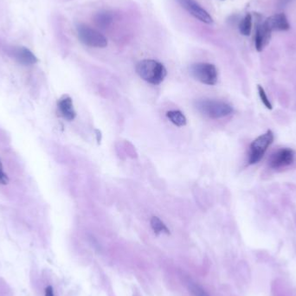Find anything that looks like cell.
Wrapping results in <instances>:
<instances>
[{
  "mask_svg": "<svg viewBox=\"0 0 296 296\" xmlns=\"http://www.w3.org/2000/svg\"><path fill=\"white\" fill-rule=\"evenodd\" d=\"M135 69L140 77L153 85H159L162 83L167 74L165 66L161 62L152 59L139 61Z\"/></svg>",
  "mask_w": 296,
  "mask_h": 296,
  "instance_id": "1",
  "label": "cell"
},
{
  "mask_svg": "<svg viewBox=\"0 0 296 296\" xmlns=\"http://www.w3.org/2000/svg\"><path fill=\"white\" fill-rule=\"evenodd\" d=\"M197 109L204 116L211 119H220L231 115L233 109L226 102L204 99L197 102Z\"/></svg>",
  "mask_w": 296,
  "mask_h": 296,
  "instance_id": "2",
  "label": "cell"
},
{
  "mask_svg": "<svg viewBox=\"0 0 296 296\" xmlns=\"http://www.w3.org/2000/svg\"><path fill=\"white\" fill-rule=\"evenodd\" d=\"M274 141V134L272 131L268 130L265 134H262L253 141L249 147V164L254 165L261 161L264 158L267 148Z\"/></svg>",
  "mask_w": 296,
  "mask_h": 296,
  "instance_id": "3",
  "label": "cell"
},
{
  "mask_svg": "<svg viewBox=\"0 0 296 296\" xmlns=\"http://www.w3.org/2000/svg\"><path fill=\"white\" fill-rule=\"evenodd\" d=\"M77 36L80 41L86 46L92 48H105L108 40L101 33L86 25H79L76 27Z\"/></svg>",
  "mask_w": 296,
  "mask_h": 296,
  "instance_id": "4",
  "label": "cell"
},
{
  "mask_svg": "<svg viewBox=\"0 0 296 296\" xmlns=\"http://www.w3.org/2000/svg\"><path fill=\"white\" fill-rule=\"evenodd\" d=\"M190 71L192 76L200 83L212 86L217 83L218 73L213 64L207 62H198L191 66Z\"/></svg>",
  "mask_w": 296,
  "mask_h": 296,
  "instance_id": "5",
  "label": "cell"
},
{
  "mask_svg": "<svg viewBox=\"0 0 296 296\" xmlns=\"http://www.w3.org/2000/svg\"><path fill=\"white\" fill-rule=\"evenodd\" d=\"M296 154L290 148H280L268 159V166L274 170H279L292 165Z\"/></svg>",
  "mask_w": 296,
  "mask_h": 296,
  "instance_id": "6",
  "label": "cell"
},
{
  "mask_svg": "<svg viewBox=\"0 0 296 296\" xmlns=\"http://www.w3.org/2000/svg\"><path fill=\"white\" fill-rule=\"evenodd\" d=\"M177 1L185 11H188L194 18L199 19V21L208 25L213 22L210 15L204 8L201 7V5L198 2H196L195 0H177Z\"/></svg>",
  "mask_w": 296,
  "mask_h": 296,
  "instance_id": "7",
  "label": "cell"
},
{
  "mask_svg": "<svg viewBox=\"0 0 296 296\" xmlns=\"http://www.w3.org/2000/svg\"><path fill=\"white\" fill-rule=\"evenodd\" d=\"M58 110L61 116L67 120H73L76 118V111L74 109L72 99L69 95H62L58 102Z\"/></svg>",
  "mask_w": 296,
  "mask_h": 296,
  "instance_id": "8",
  "label": "cell"
},
{
  "mask_svg": "<svg viewBox=\"0 0 296 296\" xmlns=\"http://www.w3.org/2000/svg\"><path fill=\"white\" fill-rule=\"evenodd\" d=\"M264 25L270 30L271 32L274 30H287L290 27L285 15L282 13L274 15L267 18Z\"/></svg>",
  "mask_w": 296,
  "mask_h": 296,
  "instance_id": "9",
  "label": "cell"
},
{
  "mask_svg": "<svg viewBox=\"0 0 296 296\" xmlns=\"http://www.w3.org/2000/svg\"><path fill=\"white\" fill-rule=\"evenodd\" d=\"M14 57L18 62L23 65H33L37 62V58L29 49L26 47H18L15 49Z\"/></svg>",
  "mask_w": 296,
  "mask_h": 296,
  "instance_id": "10",
  "label": "cell"
},
{
  "mask_svg": "<svg viewBox=\"0 0 296 296\" xmlns=\"http://www.w3.org/2000/svg\"><path fill=\"white\" fill-rule=\"evenodd\" d=\"M271 33L270 30L264 24L257 27V34L255 37V44L257 51H262L267 46L270 40Z\"/></svg>",
  "mask_w": 296,
  "mask_h": 296,
  "instance_id": "11",
  "label": "cell"
},
{
  "mask_svg": "<svg viewBox=\"0 0 296 296\" xmlns=\"http://www.w3.org/2000/svg\"><path fill=\"white\" fill-rule=\"evenodd\" d=\"M167 118L170 119L174 125L178 126H183L186 125V118L183 115V113L178 110H173L166 113Z\"/></svg>",
  "mask_w": 296,
  "mask_h": 296,
  "instance_id": "12",
  "label": "cell"
},
{
  "mask_svg": "<svg viewBox=\"0 0 296 296\" xmlns=\"http://www.w3.org/2000/svg\"><path fill=\"white\" fill-rule=\"evenodd\" d=\"M113 21V16L111 13L104 11V12H100L95 15L94 17V22L100 26L101 28H106L110 26V24Z\"/></svg>",
  "mask_w": 296,
  "mask_h": 296,
  "instance_id": "13",
  "label": "cell"
},
{
  "mask_svg": "<svg viewBox=\"0 0 296 296\" xmlns=\"http://www.w3.org/2000/svg\"><path fill=\"white\" fill-rule=\"evenodd\" d=\"M151 226L156 235H159L160 233L170 234V231L168 230V228L166 227V224H164L159 217H152L151 219Z\"/></svg>",
  "mask_w": 296,
  "mask_h": 296,
  "instance_id": "14",
  "label": "cell"
},
{
  "mask_svg": "<svg viewBox=\"0 0 296 296\" xmlns=\"http://www.w3.org/2000/svg\"><path fill=\"white\" fill-rule=\"evenodd\" d=\"M239 29H240V32L242 33V35L249 36L250 32H251V29H252V18H251V15H246L245 18H243L242 22L240 23Z\"/></svg>",
  "mask_w": 296,
  "mask_h": 296,
  "instance_id": "15",
  "label": "cell"
},
{
  "mask_svg": "<svg viewBox=\"0 0 296 296\" xmlns=\"http://www.w3.org/2000/svg\"><path fill=\"white\" fill-rule=\"evenodd\" d=\"M258 93H259V95H260L261 101L264 103V106H265L267 109H273L272 104H271L270 101H269L268 98H267V94H266L265 91H264V88L260 86V85L258 86Z\"/></svg>",
  "mask_w": 296,
  "mask_h": 296,
  "instance_id": "16",
  "label": "cell"
},
{
  "mask_svg": "<svg viewBox=\"0 0 296 296\" xmlns=\"http://www.w3.org/2000/svg\"><path fill=\"white\" fill-rule=\"evenodd\" d=\"M191 289L194 296H209L207 293L206 292L205 289H202L200 286L197 285V284H192L191 286Z\"/></svg>",
  "mask_w": 296,
  "mask_h": 296,
  "instance_id": "17",
  "label": "cell"
},
{
  "mask_svg": "<svg viewBox=\"0 0 296 296\" xmlns=\"http://www.w3.org/2000/svg\"><path fill=\"white\" fill-rule=\"evenodd\" d=\"M8 183H9V178H8L7 175L4 172L3 165H2V162L0 160V184H7Z\"/></svg>",
  "mask_w": 296,
  "mask_h": 296,
  "instance_id": "18",
  "label": "cell"
},
{
  "mask_svg": "<svg viewBox=\"0 0 296 296\" xmlns=\"http://www.w3.org/2000/svg\"><path fill=\"white\" fill-rule=\"evenodd\" d=\"M44 296H55L54 289L51 286H48L47 288L44 290Z\"/></svg>",
  "mask_w": 296,
  "mask_h": 296,
  "instance_id": "19",
  "label": "cell"
}]
</instances>
